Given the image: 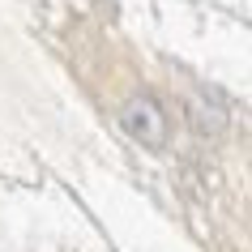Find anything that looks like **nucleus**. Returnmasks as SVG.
Here are the masks:
<instances>
[{
	"mask_svg": "<svg viewBox=\"0 0 252 252\" xmlns=\"http://www.w3.org/2000/svg\"><path fill=\"white\" fill-rule=\"evenodd\" d=\"M120 128L146 150L167 146V111H162V103L150 98V94H133L128 103L120 107Z\"/></svg>",
	"mask_w": 252,
	"mask_h": 252,
	"instance_id": "obj_1",
	"label": "nucleus"
}]
</instances>
